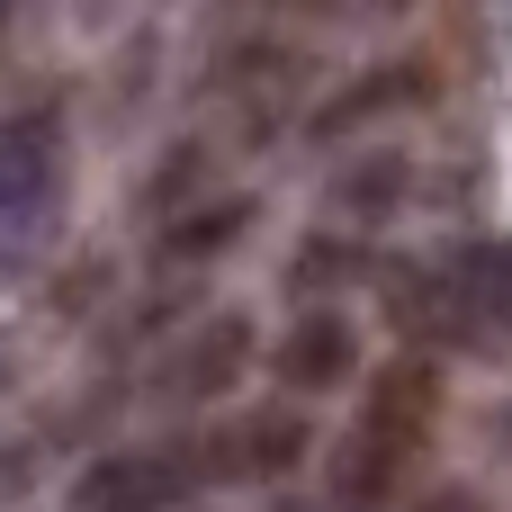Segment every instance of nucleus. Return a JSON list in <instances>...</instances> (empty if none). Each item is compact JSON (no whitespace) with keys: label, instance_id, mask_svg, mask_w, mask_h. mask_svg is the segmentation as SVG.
<instances>
[{"label":"nucleus","instance_id":"nucleus-1","mask_svg":"<svg viewBox=\"0 0 512 512\" xmlns=\"http://www.w3.org/2000/svg\"><path fill=\"white\" fill-rule=\"evenodd\" d=\"M378 297L405 342L495 351V342H512V243H450L423 261H387Z\"/></svg>","mask_w":512,"mask_h":512},{"label":"nucleus","instance_id":"nucleus-2","mask_svg":"<svg viewBox=\"0 0 512 512\" xmlns=\"http://www.w3.org/2000/svg\"><path fill=\"white\" fill-rule=\"evenodd\" d=\"M432 414H441V369L432 360H387L378 378H369V396H360V414H351V432L333 441V468H324V495L333 512H387L396 504V486H405V468L423 459V441H432Z\"/></svg>","mask_w":512,"mask_h":512},{"label":"nucleus","instance_id":"nucleus-3","mask_svg":"<svg viewBox=\"0 0 512 512\" xmlns=\"http://www.w3.org/2000/svg\"><path fill=\"white\" fill-rule=\"evenodd\" d=\"M189 450H198V477L207 486H288L315 459V432H306L297 405H243L234 423H216Z\"/></svg>","mask_w":512,"mask_h":512},{"label":"nucleus","instance_id":"nucleus-4","mask_svg":"<svg viewBox=\"0 0 512 512\" xmlns=\"http://www.w3.org/2000/svg\"><path fill=\"white\" fill-rule=\"evenodd\" d=\"M198 486V450H117L72 477V512H180Z\"/></svg>","mask_w":512,"mask_h":512},{"label":"nucleus","instance_id":"nucleus-5","mask_svg":"<svg viewBox=\"0 0 512 512\" xmlns=\"http://www.w3.org/2000/svg\"><path fill=\"white\" fill-rule=\"evenodd\" d=\"M243 369H252V324L243 315H207V324H189L171 342V360L153 369V396L162 405H216V396L243 387Z\"/></svg>","mask_w":512,"mask_h":512},{"label":"nucleus","instance_id":"nucleus-6","mask_svg":"<svg viewBox=\"0 0 512 512\" xmlns=\"http://www.w3.org/2000/svg\"><path fill=\"white\" fill-rule=\"evenodd\" d=\"M54 180H63V117H54V108L9 117V126H0V234L45 225Z\"/></svg>","mask_w":512,"mask_h":512},{"label":"nucleus","instance_id":"nucleus-7","mask_svg":"<svg viewBox=\"0 0 512 512\" xmlns=\"http://www.w3.org/2000/svg\"><path fill=\"white\" fill-rule=\"evenodd\" d=\"M270 378H279L288 396H333V387H351V378H360V333H351L333 306H306V315L279 333Z\"/></svg>","mask_w":512,"mask_h":512},{"label":"nucleus","instance_id":"nucleus-8","mask_svg":"<svg viewBox=\"0 0 512 512\" xmlns=\"http://www.w3.org/2000/svg\"><path fill=\"white\" fill-rule=\"evenodd\" d=\"M252 216H261L252 198H216V207H198V216L162 225V261H189V270H198V261H216L225 243H243V234H252Z\"/></svg>","mask_w":512,"mask_h":512},{"label":"nucleus","instance_id":"nucleus-9","mask_svg":"<svg viewBox=\"0 0 512 512\" xmlns=\"http://www.w3.org/2000/svg\"><path fill=\"white\" fill-rule=\"evenodd\" d=\"M405 180H414L405 153H369V162H351V180H342L333 198H342L351 216H387V207H405Z\"/></svg>","mask_w":512,"mask_h":512},{"label":"nucleus","instance_id":"nucleus-10","mask_svg":"<svg viewBox=\"0 0 512 512\" xmlns=\"http://www.w3.org/2000/svg\"><path fill=\"white\" fill-rule=\"evenodd\" d=\"M369 261H360V243H342V234H306L297 243V270H288V288L297 297H315V288H351Z\"/></svg>","mask_w":512,"mask_h":512},{"label":"nucleus","instance_id":"nucleus-11","mask_svg":"<svg viewBox=\"0 0 512 512\" xmlns=\"http://www.w3.org/2000/svg\"><path fill=\"white\" fill-rule=\"evenodd\" d=\"M423 512H486V504H477V495H432Z\"/></svg>","mask_w":512,"mask_h":512},{"label":"nucleus","instance_id":"nucleus-12","mask_svg":"<svg viewBox=\"0 0 512 512\" xmlns=\"http://www.w3.org/2000/svg\"><path fill=\"white\" fill-rule=\"evenodd\" d=\"M0 27H9V0H0Z\"/></svg>","mask_w":512,"mask_h":512}]
</instances>
